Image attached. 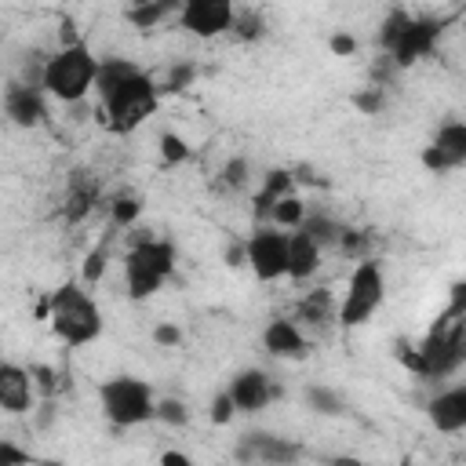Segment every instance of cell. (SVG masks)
<instances>
[{
  "instance_id": "1",
  "label": "cell",
  "mask_w": 466,
  "mask_h": 466,
  "mask_svg": "<svg viewBox=\"0 0 466 466\" xmlns=\"http://www.w3.org/2000/svg\"><path fill=\"white\" fill-rule=\"evenodd\" d=\"M95 87L102 95V116L116 135H131L160 106V84L127 58H98Z\"/></svg>"
},
{
  "instance_id": "2",
  "label": "cell",
  "mask_w": 466,
  "mask_h": 466,
  "mask_svg": "<svg viewBox=\"0 0 466 466\" xmlns=\"http://www.w3.org/2000/svg\"><path fill=\"white\" fill-rule=\"evenodd\" d=\"M40 313H47L55 339L73 350L87 346L102 335V309H98L95 295L76 280H66L58 291H51L47 302L40 306Z\"/></svg>"
},
{
  "instance_id": "3",
  "label": "cell",
  "mask_w": 466,
  "mask_h": 466,
  "mask_svg": "<svg viewBox=\"0 0 466 466\" xmlns=\"http://www.w3.org/2000/svg\"><path fill=\"white\" fill-rule=\"evenodd\" d=\"M95 80H98V55L80 40H69L66 47L47 55L40 66V91L66 106L84 102Z\"/></svg>"
},
{
  "instance_id": "4",
  "label": "cell",
  "mask_w": 466,
  "mask_h": 466,
  "mask_svg": "<svg viewBox=\"0 0 466 466\" xmlns=\"http://www.w3.org/2000/svg\"><path fill=\"white\" fill-rule=\"evenodd\" d=\"M175 273V244L164 237H138L124 255V284L135 302L157 295Z\"/></svg>"
},
{
  "instance_id": "5",
  "label": "cell",
  "mask_w": 466,
  "mask_h": 466,
  "mask_svg": "<svg viewBox=\"0 0 466 466\" xmlns=\"http://www.w3.org/2000/svg\"><path fill=\"white\" fill-rule=\"evenodd\" d=\"M98 404L116 430H131V426L153 422L157 397H153V386L138 375H109L98 386Z\"/></svg>"
},
{
  "instance_id": "6",
  "label": "cell",
  "mask_w": 466,
  "mask_h": 466,
  "mask_svg": "<svg viewBox=\"0 0 466 466\" xmlns=\"http://www.w3.org/2000/svg\"><path fill=\"white\" fill-rule=\"evenodd\" d=\"M415 353H419V371L415 375H422V379H444V375L459 371L462 360H466V324H462V317L448 313L444 320H437L430 328V335L422 339V346H415Z\"/></svg>"
},
{
  "instance_id": "7",
  "label": "cell",
  "mask_w": 466,
  "mask_h": 466,
  "mask_svg": "<svg viewBox=\"0 0 466 466\" xmlns=\"http://www.w3.org/2000/svg\"><path fill=\"white\" fill-rule=\"evenodd\" d=\"M382 302H386V273L375 258H360L350 273V284H346V295L339 302L335 320L346 328H360L375 317V309Z\"/></svg>"
},
{
  "instance_id": "8",
  "label": "cell",
  "mask_w": 466,
  "mask_h": 466,
  "mask_svg": "<svg viewBox=\"0 0 466 466\" xmlns=\"http://www.w3.org/2000/svg\"><path fill=\"white\" fill-rule=\"evenodd\" d=\"M244 266H251V273L262 284L288 277V233L273 226H258L244 240Z\"/></svg>"
},
{
  "instance_id": "9",
  "label": "cell",
  "mask_w": 466,
  "mask_h": 466,
  "mask_svg": "<svg viewBox=\"0 0 466 466\" xmlns=\"http://www.w3.org/2000/svg\"><path fill=\"white\" fill-rule=\"evenodd\" d=\"M444 25H448V18H415V15H411V22H408V25L400 29V36L390 44L386 58H390L397 69H408V66L422 62V58L437 47Z\"/></svg>"
},
{
  "instance_id": "10",
  "label": "cell",
  "mask_w": 466,
  "mask_h": 466,
  "mask_svg": "<svg viewBox=\"0 0 466 466\" xmlns=\"http://www.w3.org/2000/svg\"><path fill=\"white\" fill-rule=\"evenodd\" d=\"M302 455V448L288 437H277V433H244L233 448V459L240 466H295Z\"/></svg>"
},
{
  "instance_id": "11",
  "label": "cell",
  "mask_w": 466,
  "mask_h": 466,
  "mask_svg": "<svg viewBox=\"0 0 466 466\" xmlns=\"http://www.w3.org/2000/svg\"><path fill=\"white\" fill-rule=\"evenodd\" d=\"M233 15H237V7H233L229 0H186L175 18H178V25L189 29L193 36L211 40V36H222V33L233 25Z\"/></svg>"
},
{
  "instance_id": "12",
  "label": "cell",
  "mask_w": 466,
  "mask_h": 466,
  "mask_svg": "<svg viewBox=\"0 0 466 466\" xmlns=\"http://www.w3.org/2000/svg\"><path fill=\"white\" fill-rule=\"evenodd\" d=\"M466 164V124L462 120H444L433 135V142L422 149V167L433 175L455 171Z\"/></svg>"
},
{
  "instance_id": "13",
  "label": "cell",
  "mask_w": 466,
  "mask_h": 466,
  "mask_svg": "<svg viewBox=\"0 0 466 466\" xmlns=\"http://www.w3.org/2000/svg\"><path fill=\"white\" fill-rule=\"evenodd\" d=\"M277 393L280 390L273 386V379L262 368H244L226 382V397L233 400V411H244V415H255V411L269 408V400Z\"/></svg>"
},
{
  "instance_id": "14",
  "label": "cell",
  "mask_w": 466,
  "mask_h": 466,
  "mask_svg": "<svg viewBox=\"0 0 466 466\" xmlns=\"http://www.w3.org/2000/svg\"><path fill=\"white\" fill-rule=\"evenodd\" d=\"M4 116H7L15 127H40V124L47 120V102H44L40 84L11 80V84L4 87Z\"/></svg>"
},
{
  "instance_id": "15",
  "label": "cell",
  "mask_w": 466,
  "mask_h": 466,
  "mask_svg": "<svg viewBox=\"0 0 466 466\" xmlns=\"http://www.w3.org/2000/svg\"><path fill=\"white\" fill-rule=\"evenodd\" d=\"M262 346L277 360H302L309 353V339L302 335L299 320H291V317H273L262 328Z\"/></svg>"
},
{
  "instance_id": "16",
  "label": "cell",
  "mask_w": 466,
  "mask_h": 466,
  "mask_svg": "<svg viewBox=\"0 0 466 466\" xmlns=\"http://www.w3.org/2000/svg\"><path fill=\"white\" fill-rule=\"evenodd\" d=\"M33 375L22 364L0 360V411L7 415H25L33 411Z\"/></svg>"
},
{
  "instance_id": "17",
  "label": "cell",
  "mask_w": 466,
  "mask_h": 466,
  "mask_svg": "<svg viewBox=\"0 0 466 466\" xmlns=\"http://www.w3.org/2000/svg\"><path fill=\"white\" fill-rule=\"evenodd\" d=\"M426 415L433 422V430L441 433H459L466 430V386H451L444 393H437L426 404Z\"/></svg>"
},
{
  "instance_id": "18",
  "label": "cell",
  "mask_w": 466,
  "mask_h": 466,
  "mask_svg": "<svg viewBox=\"0 0 466 466\" xmlns=\"http://www.w3.org/2000/svg\"><path fill=\"white\" fill-rule=\"evenodd\" d=\"M284 197H295V175L288 171V167H269L266 175H262V189L255 193V222H262V218H269V211L284 200Z\"/></svg>"
},
{
  "instance_id": "19",
  "label": "cell",
  "mask_w": 466,
  "mask_h": 466,
  "mask_svg": "<svg viewBox=\"0 0 466 466\" xmlns=\"http://www.w3.org/2000/svg\"><path fill=\"white\" fill-rule=\"evenodd\" d=\"M98 204V182L91 178V171H73V186L66 193V204H62V215L66 222H84Z\"/></svg>"
},
{
  "instance_id": "20",
  "label": "cell",
  "mask_w": 466,
  "mask_h": 466,
  "mask_svg": "<svg viewBox=\"0 0 466 466\" xmlns=\"http://www.w3.org/2000/svg\"><path fill=\"white\" fill-rule=\"evenodd\" d=\"M317 269H320V248L302 229H291L288 233V277L291 280H309Z\"/></svg>"
},
{
  "instance_id": "21",
  "label": "cell",
  "mask_w": 466,
  "mask_h": 466,
  "mask_svg": "<svg viewBox=\"0 0 466 466\" xmlns=\"http://www.w3.org/2000/svg\"><path fill=\"white\" fill-rule=\"evenodd\" d=\"M335 313H339V302H335V295H331L328 288L309 291V295L299 302V309H295V317H299L302 324H309V328H324V324H331Z\"/></svg>"
},
{
  "instance_id": "22",
  "label": "cell",
  "mask_w": 466,
  "mask_h": 466,
  "mask_svg": "<svg viewBox=\"0 0 466 466\" xmlns=\"http://www.w3.org/2000/svg\"><path fill=\"white\" fill-rule=\"evenodd\" d=\"M171 15H178V4L175 0H146V4H131L124 11V18L135 25V29H157L160 22H167Z\"/></svg>"
},
{
  "instance_id": "23",
  "label": "cell",
  "mask_w": 466,
  "mask_h": 466,
  "mask_svg": "<svg viewBox=\"0 0 466 466\" xmlns=\"http://www.w3.org/2000/svg\"><path fill=\"white\" fill-rule=\"evenodd\" d=\"M299 229H302L320 251H324L328 244H339V233H342V226H339L335 218H328V215H306Z\"/></svg>"
},
{
  "instance_id": "24",
  "label": "cell",
  "mask_w": 466,
  "mask_h": 466,
  "mask_svg": "<svg viewBox=\"0 0 466 466\" xmlns=\"http://www.w3.org/2000/svg\"><path fill=\"white\" fill-rule=\"evenodd\" d=\"M302 218H306V204L299 200V193L295 197H284L273 211H269V222H273V229H299L302 226Z\"/></svg>"
},
{
  "instance_id": "25",
  "label": "cell",
  "mask_w": 466,
  "mask_h": 466,
  "mask_svg": "<svg viewBox=\"0 0 466 466\" xmlns=\"http://www.w3.org/2000/svg\"><path fill=\"white\" fill-rule=\"evenodd\" d=\"M306 408L317 411V415H342L346 411V400L331 386H309L306 390Z\"/></svg>"
},
{
  "instance_id": "26",
  "label": "cell",
  "mask_w": 466,
  "mask_h": 466,
  "mask_svg": "<svg viewBox=\"0 0 466 466\" xmlns=\"http://www.w3.org/2000/svg\"><path fill=\"white\" fill-rule=\"evenodd\" d=\"M193 157V149H189V142L178 135V131H164L160 135V160L171 167V164H186Z\"/></svg>"
},
{
  "instance_id": "27",
  "label": "cell",
  "mask_w": 466,
  "mask_h": 466,
  "mask_svg": "<svg viewBox=\"0 0 466 466\" xmlns=\"http://www.w3.org/2000/svg\"><path fill=\"white\" fill-rule=\"evenodd\" d=\"M248 178H251V164L244 160V157H229L226 164H222V175H218V182H222V189H244L248 186Z\"/></svg>"
},
{
  "instance_id": "28",
  "label": "cell",
  "mask_w": 466,
  "mask_h": 466,
  "mask_svg": "<svg viewBox=\"0 0 466 466\" xmlns=\"http://www.w3.org/2000/svg\"><path fill=\"white\" fill-rule=\"evenodd\" d=\"M153 419L164 422V426H186V422H189V408H186V400H178V397H164V400H157Z\"/></svg>"
},
{
  "instance_id": "29",
  "label": "cell",
  "mask_w": 466,
  "mask_h": 466,
  "mask_svg": "<svg viewBox=\"0 0 466 466\" xmlns=\"http://www.w3.org/2000/svg\"><path fill=\"white\" fill-rule=\"evenodd\" d=\"M240 40H258L262 33H266V18L258 15V11H240L237 7V15H233V25H229Z\"/></svg>"
},
{
  "instance_id": "30",
  "label": "cell",
  "mask_w": 466,
  "mask_h": 466,
  "mask_svg": "<svg viewBox=\"0 0 466 466\" xmlns=\"http://www.w3.org/2000/svg\"><path fill=\"white\" fill-rule=\"evenodd\" d=\"M408 22H411V15H408L404 7H393V11L382 18V25H379V47H382V51H390V44L400 36V29H404Z\"/></svg>"
},
{
  "instance_id": "31",
  "label": "cell",
  "mask_w": 466,
  "mask_h": 466,
  "mask_svg": "<svg viewBox=\"0 0 466 466\" xmlns=\"http://www.w3.org/2000/svg\"><path fill=\"white\" fill-rule=\"evenodd\" d=\"M138 215H142V204L135 197H116L113 208H109V222L113 226H131Z\"/></svg>"
},
{
  "instance_id": "32",
  "label": "cell",
  "mask_w": 466,
  "mask_h": 466,
  "mask_svg": "<svg viewBox=\"0 0 466 466\" xmlns=\"http://www.w3.org/2000/svg\"><path fill=\"white\" fill-rule=\"evenodd\" d=\"M106 258H109V251H106V244H98L95 251H87V255H84V266H80V277H84L87 284H95V280H102V273H106Z\"/></svg>"
},
{
  "instance_id": "33",
  "label": "cell",
  "mask_w": 466,
  "mask_h": 466,
  "mask_svg": "<svg viewBox=\"0 0 466 466\" xmlns=\"http://www.w3.org/2000/svg\"><path fill=\"white\" fill-rule=\"evenodd\" d=\"M193 76H197V66L193 62H178V66L167 69V84L160 91H186L193 84Z\"/></svg>"
},
{
  "instance_id": "34",
  "label": "cell",
  "mask_w": 466,
  "mask_h": 466,
  "mask_svg": "<svg viewBox=\"0 0 466 466\" xmlns=\"http://www.w3.org/2000/svg\"><path fill=\"white\" fill-rule=\"evenodd\" d=\"M0 466H33V455L22 444L0 437Z\"/></svg>"
},
{
  "instance_id": "35",
  "label": "cell",
  "mask_w": 466,
  "mask_h": 466,
  "mask_svg": "<svg viewBox=\"0 0 466 466\" xmlns=\"http://www.w3.org/2000/svg\"><path fill=\"white\" fill-rule=\"evenodd\" d=\"M339 248H342L346 255H357V258H364V248H368V233H364V229H350V226H342V233H339Z\"/></svg>"
},
{
  "instance_id": "36",
  "label": "cell",
  "mask_w": 466,
  "mask_h": 466,
  "mask_svg": "<svg viewBox=\"0 0 466 466\" xmlns=\"http://www.w3.org/2000/svg\"><path fill=\"white\" fill-rule=\"evenodd\" d=\"M153 342H157L160 350H175V346L182 342V328L171 324V320H160V324L153 328Z\"/></svg>"
},
{
  "instance_id": "37",
  "label": "cell",
  "mask_w": 466,
  "mask_h": 466,
  "mask_svg": "<svg viewBox=\"0 0 466 466\" xmlns=\"http://www.w3.org/2000/svg\"><path fill=\"white\" fill-rule=\"evenodd\" d=\"M382 102H386V98H382V87H375V84L353 95V106H357L360 113H379V109H382Z\"/></svg>"
},
{
  "instance_id": "38",
  "label": "cell",
  "mask_w": 466,
  "mask_h": 466,
  "mask_svg": "<svg viewBox=\"0 0 466 466\" xmlns=\"http://www.w3.org/2000/svg\"><path fill=\"white\" fill-rule=\"evenodd\" d=\"M211 422H215V426L233 422V400L226 397V390H218V393H215V400H211Z\"/></svg>"
},
{
  "instance_id": "39",
  "label": "cell",
  "mask_w": 466,
  "mask_h": 466,
  "mask_svg": "<svg viewBox=\"0 0 466 466\" xmlns=\"http://www.w3.org/2000/svg\"><path fill=\"white\" fill-rule=\"evenodd\" d=\"M328 47H331V55H339V58H346V55H353V51H357V40H353L350 33H331V40H328Z\"/></svg>"
},
{
  "instance_id": "40",
  "label": "cell",
  "mask_w": 466,
  "mask_h": 466,
  "mask_svg": "<svg viewBox=\"0 0 466 466\" xmlns=\"http://www.w3.org/2000/svg\"><path fill=\"white\" fill-rule=\"evenodd\" d=\"M160 466H193V459L186 451H164L160 455Z\"/></svg>"
},
{
  "instance_id": "41",
  "label": "cell",
  "mask_w": 466,
  "mask_h": 466,
  "mask_svg": "<svg viewBox=\"0 0 466 466\" xmlns=\"http://www.w3.org/2000/svg\"><path fill=\"white\" fill-rule=\"evenodd\" d=\"M226 266H244V244H229L226 248Z\"/></svg>"
},
{
  "instance_id": "42",
  "label": "cell",
  "mask_w": 466,
  "mask_h": 466,
  "mask_svg": "<svg viewBox=\"0 0 466 466\" xmlns=\"http://www.w3.org/2000/svg\"><path fill=\"white\" fill-rule=\"evenodd\" d=\"M331 466H360V462H357V459H346V455H342V459H331Z\"/></svg>"
},
{
  "instance_id": "43",
  "label": "cell",
  "mask_w": 466,
  "mask_h": 466,
  "mask_svg": "<svg viewBox=\"0 0 466 466\" xmlns=\"http://www.w3.org/2000/svg\"><path fill=\"white\" fill-rule=\"evenodd\" d=\"M400 466H415V462H400Z\"/></svg>"
}]
</instances>
